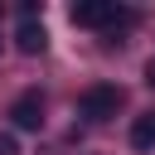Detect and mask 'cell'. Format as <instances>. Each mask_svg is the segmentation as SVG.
I'll return each mask as SVG.
<instances>
[{
  "label": "cell",
  "instance_id": "3957f363",
  "mask_svg": "<svg viewBox=\"0 0 155 155\" xmlns=\"http://www.w3.org/2000/svg\"><path fill=\"white\" fill-rule=\"evenodd\" d=\"M10 126L15 131H39L44 126V97L39 92H19L15 107H10Z\"/></svg>",
  "mask_w": 155,
  "mask_h": 155
},
{
  "label": "cell",
  "instance_id": "5b68a950",
  "mask_svg": "<svg viewBox=\"0 0 155 155\" xmlns=\"http://www.w3.org/2000/svg\"><path fill=\"white\" fill-rule=\"evenodd\" d=\"M131 145L136 150H155V111H140L131 121Z\"/></svg>",
  "mask_w": 155,
  "mask_h": 155
},
{
  "label": "cell",
  "instance_id": "7a4b0ae2",
  "mask_svg": "<svg viewBox=\"0 0 155 155\" xmlns=\"http://www.w3.org/2000/svg\"><path fill=\"white\" fill-rule=\"evenodd\" d=\"M116 107H121V87L116 82H92L82 92V102H78V111L87 121H107V116H116Z\"/></svg>",
  "mask_w": 155,
  "mask_h": 155
},
{
  "label": "cell",
  "instance_id": "6da1fadb",
  "mask_svg": "<svg viewBox=\"0 0 155 155\" xmlns=\"http://www.w3.org/2000/svg\"><path fill=\"white\" fill-rule=\"evenodd\" d=\"M68 19H73L78 29H116V24H131L136 15H131L126 5H116V0H78V5L68 10Z\"/></svg>",
  "mask_w": 155,
  "mask_h": 155
},
{
  "label": "cell",
  "instance_id": "52a82bcc",
  "mask_svg": "<svg viewBox=\"0 0 155 155\" xmlns=\"http://www.w3.org/2000/svg\"><path fill=\"white\" fill-rule=\"evenodd\" d=\"M145 82H150V87H155V58H150V63H145Z\"/></svg>",
  "mask_w": 155,
  "mask_h": 155
},
{
  "label": "cell",
  "instance_id": "8992f818",
  "mask_svg": "<svg viewBox=\"0 0 155 155\" xmlns=\"http://www.w3.org/2000/svg\"><path fill=\"white\" fill-rule=\"evenodd\" d=\"M0 155H19V140H15V136H10V131H5V136H0Z\"/></svg>",
  "mask_w": 155,
  "mask_h": 155
},
{
  "label": "cell",
  "instance_id": "277c9868",
  "mask_svg": "<svg viewBox=\"0 0 155 155\" xmlns=\"http://www.w3.org/2000/svg\"><path fill=\"white\" fill-rule=\"evenodd\" d=\"M15 48H19V53H29V58L48 48V34H44V19H39V15H19V29H15Z\"/></svg>",
  "mask_w": 155,
  "mask_h": 155
}]
</instances>
